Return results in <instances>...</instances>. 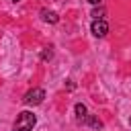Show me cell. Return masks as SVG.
<instances>
[{"label":"cell","mask_w":131,"mask_h":131,"mask_svg":"<svg viewBox=\"0 0 131 131\" xmlns=\"http://www.w3.org/2000/svg\"><path fill=\"white\" fill-rule=\"evenodd\" d=\"M35 123H37L35 115H33V113H29V111H23V113H18V117H16V121H14L12 131H33Z\"/></svg>","instance_id":"obj_1"},{"label":"cell","mask_w":131,"mask_h":131,"mask_svg":"<svg viewBox=\"0 0 131 131\" xmlns=\"http://www.w3.org/2000/svg\"><path fill=\"white\" fill-rule=\"evenodd\" d=\"M90 31H92L94 37H104V35L108 33V25H106L104 18H102V20H94L92 27H90Z\"/></svg>","instance_id":"obj_3"},{"label":"cell","mask_w":131,"mask_h":131,"mask_svg":"<svg viewBox=\"0 0 131 131\" xmlns=\"http://www.w3.org/2000/svg\"><path fill=\"white\" fill-rule=\"evenodd\" d=\"M129 125H131V119H129Z\"/></svg>","instance_id":"obj_10"},{"label":"cell","mask_w":131,"mask_h":131,"mask_svg":"<svg viewBox=\"0 0 131 131\" xmlns=\"http://www.w3.org/2000/svg\"><path fill=\"white\" fill-rule=\"evenodd\" d=\"M88 2H90V4H100L102 0H88Z\"/></svg>","instance_id":"obj_9"},{"label":"cell","mask_w":131,"mask_h":131,"mask_svg":"<svg viewBox=\"0 0 131 131\" xmlns=\"http://www.w3.org/2000/svg\"><path fill=\"white\" fill-rule=\"evenodd\" d=\"M41 16H43V20H45V23H57V20H59V16H57L53 10H47V8H43V10H41Z\"/></svg>","instance_id":"obj_5"},{"label":"cell","mask_w":131,"mask_h":131,"mask_svg":"<svg viewBox=\"0 0 131 131\" xmlns=\"http://www.w3.org/2000/svg\"><path fill=\"white\" fill-rule=\"evenodd\" d=\"M82 123H84V125H90V127H94V129H102V121L96 119L94 115H86V119H84Z\"/></svg>","instance_id":"obj_4"},{"label":"cell","mask_w":131,"mask_h":131,"mask_svg":"<svg viewBox=\"0 0 131 131\" xmlns=\"http://www.w3.org/2000/svg\"><path fill=\"white\" fill-rule=\"evenodd\" d=\"M51 57H53V51H51V47H45V49L41 51V59H43V61H49Z\"/></svg>","instance_id":"obj_7"},{"label":"cell","mask_w":131,"mask_h":131,"mask_svg":"<svg viewBox=\"0 0 131 131\" xmlns=\"http://www.w3.org/2000/svg\"><path fill=\"white\" fill-rule=\"evenodd\" d=\"M12 2H18V0H12Z\"/></svg>","instance_id":"obj_11"},{"label":"cell","mask_w":131,"mask_h":131,"mask_svg":"<svg viewBox=\"0 0 131 131\" xmlns=\"http://www.w3.org/2000/svg\"><path fill=\"white\" fill-rule=\"evenodd\" d=\"M92 16H94V20H102V16H104V8H94V10H92Z\"/></svg>","instance_id":"obj_8"},{"label":"cell","mask_w":131,"mask_h":131,"mask_svg":"<svg viewBox=\"0 0 131 131\" xmlns=\"http://www.w3.org/2000/svg\"><path fill=\"white\" fill-rule=\"evenodd\" d=\"M43 98H45L43 88H33V90H29V92L25 94L23 102H25V104H29V106H35V104H41V102H43Z\"/></svg>","instance_id":"obj_2"},{"label":"cell","mask_w":131,"mask_h":131,"mask_svg":"<svg viewBox=\"0 0 131 131\" xmlns=\"http://www.w3.org/2000/svg\"><path fill=\"white\" fill-rule=\"evenodd\" d=\"M86 115H88L86 106H84L82 102H78V104H76V119H78V123H82V121L86 119Z\"/></svg>","instance_id":"obj_6"}]
</instances>
